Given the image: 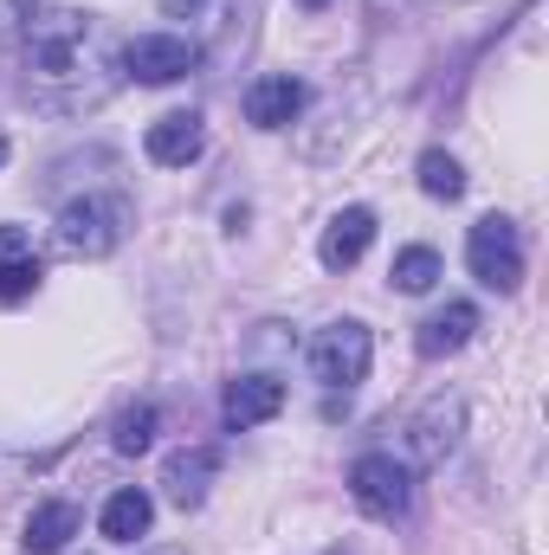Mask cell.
Here are the masks:
<instances>
[{
  "label": "cell",
  "instance_id": "7402d4cb",
  "mask_svg": "<svg viewBox=\"0 0 549 555\" xmlns=\"http://www.w3.org/2000/svg\"><path fill=\"white\" fill-rule=\"evenodd\" d=\"M7 155H13V142H7V137H0V168H7Z\"/></svg>",
  "mask_w": 549,
  "mask_h": 555
},
{
  "label": "cell",
  "instance_id": "44dd1931",
  "mask_svg": "<svg viewBox=\"0 0 549 555\" xmlns=\"http://www.w3.org/2000/svg\"><path fill=\"white\" fill-rule=\"evenodd\" d=\"M297 7H310V13H323V7H330V0H297Z\"/></svg>",
  "mask_w": 549,
  "mask_h": 555
},
{
  "label": "cell",
  "instance_id": "4fadbf2b",
  "mask_svg": "<svg viewBox=\"0 0 549 555\" xmlns=\"http://www.w3.org/2000/svg\"><path fill=\"white\" fill-rule=\"evenodd\" d=\"M297 111H304V85H297L291 72L246 85V124H253V130H284Z\"/></svg>",
  "mask_w": 549,
  "mask_h": 555
},
{
  "label": "cell",
  "instance_id": "2e32d148",
  "mask_svg": "<svg viewBox=\"0 0 549 555\" xmlns=\"http://www.w3.org/2000/svg\"><path fill=\"white\" fill-rule=\"evenodd\" d=\"M78 537V504H65V498H46L33 517H26V555H59L65 543Z\"/></svg>",
  "mask_w": 549,
  "mask_h": 555
},
{
  "label": "cell",
  "instance_id": "5bb4252c",
  "mask_svg": "<svg viewBox=\"0 0 549 555\" xmlns=\"http://www.w3.org/2000/svg\"><path fill=\"white\" fill-rule=\"evenodd\" d=\"M39 253H33V233L26 227H0V304H20L39 291Z\"/></svg>",
  "mask_w": 549,
  "mask_h": 555
},
{
  "label": "cell",
  "instance_id": "9a60e30c",
  "mask_svg": "<svg viewBox=\"0 0 549 555\" xmlns=\"http://www.w3.org/2000/svg\"><path fill=\"white\" fill-rule=\"evenodd\" d=\"M149 524H155V498H149V491H137V485L111 491V504L98 511L104 543H137V537H149Z\"/></svg>",
  "mask_w": 549,
  "mask_h": 555
},
{
  "label": "cell",
  "instance_id": "603a6c76",
  "mask_svg": "<svg viewBox=\"0 0 549 555\" xmlns=\"http://www.w3.org/2000/svg\"><path fill=\"white\" fill-rule=\"evenodd\" d=\"M149 555H181V550H149Z\"/></svg>",
  "mask_w": 549,
  "mask_h": 555
},
{
  "label": "cell",
  "instance_id": "e0dca14e",
  "mask_svg": "<svg viewBox=\"0 0 549 555\" xmlns=\"http://www.w3.org/2000/svg\"><path fill=\"white\" fill-rule=\"evenodd\" d=\"M413 175H420V194H433V201H459V194H465V168H459L446 149H426V155L413 162Z\"/></svg>",
  "mask_w": 549,
  "mask_h": 555
},
{
  "label": "cell",
  "instance_id": "d6986e66",
  "mask_svg": "<svg viewBox=\"0 0 549 555\" xmlns=\"http://www.w3.org/2000/svg\"><path fill=\"white\" fill-rule=\"evenodd\" d=\"M149 439H155V408H149V401H142V408H130V414H117V433H111V446H117L124 459L149 452Z\"/></svg>",
  "mask_w": 549,
  "mask_h": 555
},
{
  "label": "cell",
  "instance_id": "5b68a950",
  "mask_svg": "<svg viewBox=\"0 0 549 555\" xmlns=\"http://www.w3.org/2000/svg\"><path fill=\"white\" fill-rule=\"evenodd\" d=\"M349 498L369 511V517H401L413 504V472L395 452H362L349 465Z\"/></svg>",
  "mask_w": 549,
  "mask_h": 555
},
{
  "label": "cell",
  "instance_id": "ac0fdd59",
  "mask_svg": "<svg viewBox=\"0 0 549 555\" xmlns=\"http://www.w3.org/2000/svg\"><path fill=\"white\" fill-rule=\"evenodd\" d=\"M388 278H395V291L420 297V291H433V284H439V253H433V246H401V253H395V266H388Z\"/></svg>",
  "mask_w": 549,
  "mask_h": 555
},
{
  "label": "cell",
  "instance_id": "7c38bea8",
  "mask_svg": "<svg viewBox=\"0 0 549 555\" xmlns=\"http://www.w3.org/2000/svg\"><path fill=\"white\" fill-rule=\"evenodd\" d=\"M472 330H478V304H446V310H433L420 330H413V349L426 356V362H439V356H459L465 343H472Z\"/></svg>",
  "mask_w": 549,
  "mask_h": 555
},
{
  "label": "cell",
  "instance_id": "ba28073f",
  "mask_svg": "<svg viewBox=\"0 0 549 555\" xmlns=\"http://www.w3.org/2000/svg\"><path fill=\"white\" fill-rule=\"evenodd\" d=\"M278 414H284V382H272V375H233L227 395H220L227 433H253V426H266Z\"/></svg>",
  "mask_w": 549,
  "mask_h": 555
},
{
  "label": "cell",
  "instance_id": "52a82bcc",
  "mask_svg": "<svg viewBox=\"0 0 549 555\" xmlns=\"http://www.w3.org/2000/svg\"><path fill=\"white\" fill-rule=\"evenodd\" d=\"M201 65V52L188 46V39H175V33H142L124 46V72L137 78V85H175V78H188Z\"/></svg>",
  "mask_w": 549,
  "mask_h": 555
},
{
  "label": "cell",
  "instance_id": "9c48e42d",
  "mask_svg": "<svg viewBox=\"0 0 549 555\" xmlns=\"http://www.w3.org/2000/svg\"><path fill=\"white\" fill-rule=\"evenodd\" d=\"M142 149H149V162H155V168H188V162L207 149V124H201L194 111H168V117H155V124H149Z\"/></svg>",
  "mask_w": 549,
  "mask_h": 555
},
{
  "label": "cell",
  "instance_id": "6da1fadb",
  "mask_svg": "<svg viewBox=\"0 0 549 555\" xmlns=\"http://www.w3.org/2000/svg\"><path fill=\"white\" fill-rule=\"evenodd\" d=\"M91 39H98L91 13H65V7L26 13V65H33V78H52V85L59 78H78Z\"/></svg>",
  "mask_w": 549,
  "mask_h": 555
},
{
  "label": "cell",
  "instance_id": "3957f363",
  "mask_svg": "<svg viewBox=\"0 0 549 555\" xmlns=\"http://www.w3.org/2000/svg\"><path fill=\"white\" fill-rule=\"evenodd\" d=\"M369 362H375V336L356 323V317H343V323H330V330H317L310 336V375L336 395H349V388H362L369 382Z\"/></svg>",
  "mask_w": 549,
  "mask_h": 555
},
{
  "label": "cell",
  "instance_id": "8992f818",
  "mask_svg": "<svg viewBox=\"0 0 549 555\" xmlns=\"http://www.w3.org/2000/svg\"><path fill=\"white\" fill-rule=\"evenodd\" d=\"M459 426H465V408H459V395H433L420 414L408 420V459L420 472H433V465H446V452L459 446Z\"/></svg>",
  "mask_w": 549,
  "mask_h": 555
},
{
  "label": "cell",
  "instance_id": "8fae6325",
  "mask_svg": "<svg viewBox=\"0 0 549 555\" xmlns=\"http://www.w3.org/2000/svg\"><path fill=\"white\" fill-rule=\"evenodd\" d=\"M214 472H220V452H214V446H188V452H168V465H162V491H168V504L194 511V504L207 498Z\"/></svg>",
  "mask_w": 549,
  "mask_h": 555
},
{
  "label": "cell",
  "instance_id": "ffe728a7",
  "mask_svg": "<svg viewBox=\"0 0 549 555\" xmlns=\"http://www.w3.org/2000/svg\"><path fill=\"white\" fill-rule=\"evenodd\" d=\"M201 0H162V13H194Z\"/></svg>",
  "mask_w": 549,
  "mask_h": 555
},
{
  "label": "cell",
  "instance_id": "277c9868",
  "mask_svg": "<svg viewBox=\"0 0 549 555\" xmlns=\"http://www.w3.org/2000/svg\"><path fill=\"white\" fill-rule=\"evenodd\" d=\"M465 266H472V278H478L485 291L511 297V291L524 284V233H518L505 214H485V220L465 233Z\"/></svg>",
  "mask_w": 549,
  "mask_h": 555
},
{
  "label": "cell",
  "instance_id": "30bf717a",
  "mask_svg": "<svg viewBox=\"0 0 549 555\" xmlns=\"http://www.w3.org/2000/svg\"><path fill=\"white\" fill-rule=\"evenodd\" d=\"M369 246H375V214H369V207H343V214L323 227L317 259H323V272H349V266H362Z\"/></svg>",
  "mask_w": 549,
  "mask_h": 555
},
{
  "label": "cell",
  "instance_id": "7a4b0ae2",
  "mask_svg": "<svg viewBox=\"0 0 549 555\" xmlns=\"http://www.w3.org/2000/svg\"><path fill=\"white\" fill-rule=\"evenodd\" d=\"M130 233V207L117 194H85V201H65L59 207V246L78 253V259H111Z\"/></svg>",
  "mask_w": 549,
  "mask_h": 555
}]
</instances>
